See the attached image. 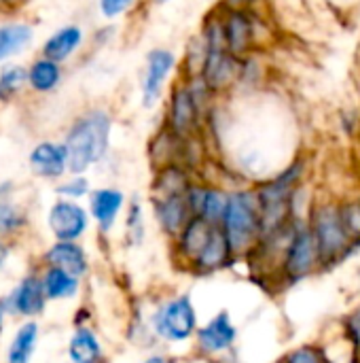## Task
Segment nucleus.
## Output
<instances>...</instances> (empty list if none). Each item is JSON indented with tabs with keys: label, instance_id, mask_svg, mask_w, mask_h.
Listing matches in <instances>:
<instances>
[{
	"label": "nucleus",
	"instance_id": "obj_1",
	"mask_svg": "<svg viewBox=\"0 0 360 363\" xmlns=\"http://www.w3.org/2000/svg\"><path fill=\"white\" fill-rule=\"evenodd\" d=\"M108 138L110 117L104 111H91L76 119L64 143L68 151V170L81 174L100 162L108 149Z\"/></svg>",
	"mask_w": 360,
	"mask_h": 363
},
{
	"label": "nucleus",
	"instance_id": "obj_2",
	"mask_svg": "<svg viewBox=\"0 0 360 363\" xmlns=\"http://www.w3.org/2000/svg\"><path fill=\"white\" fill-rule=\"evenodd\" d=\"M223 232L229 240L231 253H248L259 245L263 230L257 194L236 191L229 196L227 213L223 219Z\"/></svg>",
	"mask_w": 360,
	"mask_h": 363
},
{
	"label": "nucleus",
	"instance_id": "obj_3",
	"mask_svg": "<svg viewBox=\"0 0 360 363\" xmlns=\"http://www.w3.org/2000/svg\"><path fill=\"white\" fill-rule=\"evenodd\" d=\"M312 232L316 236L318 242V251H320V264H329V262H337L344 251L350 247L352 234L344 221L342 208L335 206H323L314 213L312 217Z\"/></svg>",
	"mask_w": 360,
	"mask_h": 363
},
{
	"label": "nucleus",
	"instance_id": "obj_4",
	"mask_svg": "<svg viewBox=\"0 0 360 363\" xmlns=\"http://www.w3.org/2000/svg\"><path fill=\"white\" fill-rule=\"evenodd\" d=\"M153 325H155V332L170 342L189 340L197 328V317H195L191 298L180 296V298H174L168 304H163L155 313Z\"/></svg>",
	"mask_w": 360,
	"mask_h": 363
},
{
	"label": "nucleus",
	"instance_id": "obj_5",
	"mask_svg": "<svg viewBox=\"0 0 360 363\" xmlns=\"http://www.w3.org/2000/svg\"><path fill=\"white\" fill-rule=\"evenodd\" d=\"M320 266V251L316 236L310 225L295 228L293 238L286 247V253L282 257V272L289 281H299L312 274Z\"/></svg>",
	"mask_w": 360,
	"mask_h": 363
},
{
	"label": "nucleus",
	"instance_id": "obj_6",
	"mask_svg": "<svg viewBox=\"0 0 360 363\" xmlns=\"http://www.w3.org/2000/svg\"><path fill=\"white\" fill-rule=\"evenodd\" d=\"M223 23L210 26L206 32V60H204V81L210 87H221L231 77V60L227 55Z\"/></svg>",
	"mask_w": 360,
	"mask_h": 363
},
{
	"label": "nucleus",
	"instance_id": "obj_7",
	"mask_svg": "<svg viewBox=\"0 0 360 363\" xmlns=\"http://www.w3.org/2000/svg\"><path fill=\"white\" fill-rule=\"evenodd\" d=\"M49 228L57 240L74 242L87 230V213L68 200H59L49 211Z\"/></svg>",
	"mask_w": 360,
	"mask_h": 363
},
{
	"label": "nucleus",
	"instance_id": "obj_8",
	"mask_svg": "<svg viewBox=\"0 0 360 363\" xmlns=\"http://www.w3.org/2000/svg\"><path fill=\"white\" fill-rule=\"evenodd\" d=\"M187 194L157 196L153 200L157 219H159L161 228L166 232H170V234H180L185 230V225L193 219V211H191V204H189V196Z\"/></svg>",
	"mask_w": 360,
	"mask_h": 363
},
{
	"label": "nucleus",
	"instance_id": "obj_9",
	"mask_svg": "<svg viewBox=\"0 0 360 363\" xmlns=\"http://www.w3.org/2000/svg\"><path fill=\"white\" fill-rule=\"evenodd\" d=\"M174 68V55L166 49H155L146 57V74L142 83V100L144 106H153L161 94L163 81Z\"/></svg>",
	"mask_w": 360,
	"mask_h": 363
},
{
	"label": "nucleus",
	"instance_id": "obj_10",
	"mask_svg": "<svg viewBox=\"0 0 360 363\" xmlns=\"http://www.w3.org/2000/svg\"><path fill=\"white\" fill-rule=\"evenodd\" d=\"M189 204L193 211V217H202L212 225H221L227 213L229 196L221 194L219 189H208V187H195L191 185L189 189Z\"/></svg>",
	"mask_w": 360,
	"mask_h": 363
},
{
	"label": "nucleus",
	"instance_id": "obj_11",
	"mask_svg": "<svg viewBox=\"0 0 360 363\" xmlns=\"http://www.w3.org/2000/svg\"><path fill=\"white\" fill-rule=\"evenodd\" d=\"M30 166L38 177L57 179L68 168V151L66 145L57 143H40L30 153Z\"/></svg>",
	"mask_w": 360,
	"mask_h": 363
},
{
	"label": "nucleus",
	"instance_id": "obj_12",
	"mask_svg": "<svg viewBox=\"0 0 360 363\" xmlns=\"http://www.w3.org/2000/svg\"><path fill=\"white\" fill-rule=\"evenodd\" d=\"M197 342L206 353L227 351L236 342V328L227 313H219L206 328L197 330Z\"/></svg>",
	"mask_w": 360,
	"mask_h": 363
},
{
	"label": "nucleus",
	"instance_id": "obj_13",
	"mask_svg": "<svg viewBox=\"0 0 360 363\" xmlns=\"http://www.w3.org/2000/svg\"><path fill=\"white\" fill-rule=\"evenodd\" d=\"M45 300H47V296H45L42 279L28 277V279H23V281L17 285V289L11 294V298H8V308H13L17 315L32 317V315L42 313Z\"/></svg>",
	"mask_w": 360,
	"mask_h": 363
},
{
	"label": "nucleus",
	"instance_id": "obj_14",
	"mask_svg": "<svg viewBox=\"0 0 360 363\" xmlns=\"http://www.w3.org/2000/svg\"><path fill=\"white\" fill-rule=\"evenodd\" d=\"M47 259L53 268H59L72 277H83L87 272V255L85 251L70 242V240H57V245H53L47 253Z\"/></svg>",
	"mask_w": 360,
	"mask_h": 363
},
{
	"label": "nucleus",
	"instance_id": "obj_15",
	"mask_svg": "<svg viewBox=\"0 0 360 363\" xmlns=\"http://www.w3.org/2000/svg\"><path fill=\"white\" fill-rule=\"evenodd\" d=\"M212 230H214V225L208 223L202 217H193L185 225V230L178 234V249L185 255V259H189L191 264H195V259L199 257V253L206 249Z\"/></svg>",
	"mask_w": 360,
	"mask_h": 363
},
{
	"label": "nucleus",
	"instance_id": "obj_16",
	"mask_svg": "<svg viewBox=\"0 0 360 363\" xmlns=\"http://www.w3.org/2000/svg\"><path fill=\"white\" fill-rule=\"evenodd\" d=\"M231 247H229V240L223 232L221 225H214L212 234H210V240L206 245V249L199 253V257L195 259V268L199 272H212L216 268H221L229 257H231Z\"/></svg>",
	"mask_w": 360,
	"mask_h": 363
},
{
	"label": "nucleus",
	"instance_id": "obj_17",
	"mask_svg": "<svg viewBox=\"0 0 360 363\" xmlns=\"http://www.w3.org/2000/svg\"><path fill=\"white\" fill-rule=\"evenodd\" d=\"M123 206V194L119 189H98L91 194V215L104 232L112 228Z\"/></svg>",
	"mask_w": 360,
	"mask_h": 363
},
{
	"label": "nucleus",
	"instance_id": "obj_18",
	"mask_svg": "<svg viewBox=\"0 0 360 363\" xmlns=\"http://www.w3.org/2000/svg\"><path fill=\"white\" fill-rule=\"evenodd\" d=\"M83 40V30L79 26H66V28H59L42 47V53L45 57L53 60V62H64L66 57H70L76 47L81 45Z\"/></svg>",
	"mask_w": 360,
	"mask_h": 363
},
{
	"label": "nucleus",
	"instance_id": "obj_19",
	"mask_svg": "<svg viewBox=\"0 0 360 363\" xmlns=\"http://www.w3.org/2000/svg\"><path fill=\"white\" fill-rule=\"evenodd\" d=\"M195 123V100L189 89H178L170 104V125L174 134H187Z\"/></svg>",
	"mask_w": 360,
	"mask_h": 363
},
{
	"label": "nucleus",
	"instance_id": "obj_20",
	"mask_svg": "<svg viewBox=\"0 0 360 363\" xmlns=\"http://www.w3.org/2000/svg\"><path fill=\"white\" fill-rule=\"evenodd\" d=\"M36 338H38V325L34 321L23 323L6 349V363H30L36 349Z\"/></svg>",
	"mask_w": 360,
	"mask_h": 363
},
{
	"label": "nucleus",
	"instance_id": "obj_21",
	"mask_svg": "<svg viewBox=\"0 0 360 363\" xmlns=\"http://www.w3.org/2000/svg\"><path fill=\"white\" fill-rule=\"evenodd\" d=\"M225 40H227V49L233 51V53H242L248 49V43L252 38V26H250V19L246 17V13L242 11H233L225 26Z\"/></svg>",
	"mask_w": 360,
	"mask_h": 363
},
{
	"label": "nucleus",
	"instance_id": "obj_22",
	"mask_svg": "<svg viewBox=\"0 0 360 363\" xmlns=\"http://www.w3.org/2000/svg\"><path fill=\"white\" fill-rule=\"evenodd\" d=\"M68 355L72 363H95L100 359V342L95 334L87 328H79L68 345Z\"/></svg>",
	"mask_w": 360,
	"mask_h": 363
},
{
	"label": "nucleus",
	"instance_id": "obj_23",
	"mask_svg": "<svg viewBox=\"0 0 360 363\" xmlns=\"http://www.w3.org/2000/svg\"><path fill=\"white\" fill-rule=\"evenodd\" d=\"M59 79H62L59 64L49 57L36 60L28 70V83L36 91H51L53 87H57Z\"/></svg>",
	"mask_w": 360,
	"mask_h": 363
},
{
	"label": "nucleus",
	"instance_id": "obj_24",
	"mask_svg": "<svg viewBox=\"0 0 360 363\" xmlns=\"http://www.w3.org/2000/svg\"><path fill=\"white\" fill-rule=\"evenodd\" d=\"M34 32L25 23H6L0 26V62L19 53L25 45H30Z\"/></svg>",
	"mask_w": 360,
	"mask_h": 363
},
{
	"label": "nucleus",
	"instance_id": "obj_25",
	"mask_svg": "<svg viewBox=\"0 0 360 363\" xmlns=\"http://www.w3.org/2000/svg\"><path fill=\"white\" fill-rule=\"evenodd\" d=\"M42 287H45V296L49 300L72 298L79 289V279L51 266L42 277Z\"/></svg>",
	"mask_w": 360,
	"mask_h": 363
},
{
	"label": "nucleus",
	"instance_id": "obj_26",
	"mask_svg": "<svg viewBox=\"0 0 360 363\" xmlns=\"http://www.w3.org/2000/svg\"><path fill=\"white\" fill-rule=\"evenodd\" d=\"M28 83V70L19 64H8L0 70V102L13 100Z\"/></svg>",
	"mask_w": 360,
	"mask_h": 363
},
{
	"label": "nucleus",
	"instance_id": "obj_27",
	"mask_svg": "<svg viewBox=\"0 0 360 363\" xmlns=\"http://www.w3.org/2000/svg\"><path fill=\"white\" fill-rule=\"evenodd\" d=\"M286 363H333L327 353L318 347H299L295 349L289 357H286Z\"/></svg>",
	"mask_w": 360,
	"mask_h": 363
},
{
	"label": "nucleus",
	"instance_id": "obj_28",
	"mask_svg": "<svg viewBox=\"0 0 360 363\" xmlns=\"http://www.w3.org/2000/svg\"><path fill=\"white\" fill-rule=\"evenodd\" d=\"M21 223H23V217L19 215V211L11 204L0 202V232L17 230Z\"/></svg>",
	"mask_w": 360,
	"mask_h": 363
},
{
	"label": "nucleus",
	"instance_id": "obj_29",
	"mask_svg": "<svg viewBox=\"0 0 360 363\" xmlns=\"http://www.w3.org/2000/svg\"><path fill=\"white\" fill-rule=\"evenodd\" d=\"M87 189H89V183H87L83 177H74V179H70L68 183H64L57 191H59L62 196H68V198H81V196L87 194Z\"/></svg>",
	"mask_w": 360,
	"mask_h": 363
},
{
	"label": "nucleus",
	"instance_id": "obj_30",
	"mask_svg": "<svg viewBox=\"0 0 360 363\" xmlns=\"http://www.w3.org/2000/svg\"><path fill=\"white\" fill-rule=\"evenodd\" d=\"M134 0H100V11L104 17L112 19L117 15H121L123 11H127L132 6Z\"/></svg>",
	"mask_w": 360,
	"mask_h": 363
},
{
	"label": "nucleus",
	"instance_id": "obj_31",
	"mask_svg": "<svg viewBox=\"0 0 360 363\" xmlns=\"http://www.w3.org/2000/svg\"><path fill=\"white\" fill-rule=\"evenodd\" d=\"M342 215H344V221H346L350 234L360 238V204L344 206V208H342Z\"/></svg>",
	"mask_w": 360,
	"mask_h": 363
},
{
	"label": "nucleus",
	"instance_id": "obj_32",
	"mask_svg": "<svg viewBox=\"0 0 360 363\" xmlns=\"http://www.w3.org/2000/svg\"><path fill=\"white\" fill-rule=\"evenodd\" d=\"M127 228H129V232L134 234V240L140 242V238H142V215H140V206H138V204H134L132 211H129Z\"/></svg>",
	"mask_w": 360,
	"mask_h": 363
},
{
	"label": "nucleus",
	"instance_id": "obj_33",
	"mask_svg": "<svg viewBox=\"0 0 360 363\" xmlns=\"http://www.w3.org/2000/svg\"><path fill=\"white\" fill-rule=\"evenodd\" d=\"M346 332H348L350 340L356 345V349H360V308L346 319Z\"/></svg>",
	"mask_w": 360,
	"mask_h": 363
},
{
	"label": "nucleus",
	"instance_id": "obj_34",
	"mask_svg": "<svg viewBox=\"0 0 360 363\" xmlns=\"http://www.w3.org/2000/svg\"><path fill=\"white\" fill-rule=\"evenodd\" d=\"M6 255H8V249L0 242V266L4 264V259H6Z\"/></svg>",
	"mask_w": 360,
	"mask_h": 363
},
{
	"label": "nucleus",
	"instance_id": "obj_35",
	"mask_svg": "<svg viewBox=\"0 0 360 363\" xmlns=\"http://www.w3.org/2000/svg\"><path fill=\"white\" fill-rule=\"evenodd\" d=\"M4 313H6V304L0 300V332H2V319H4Z\"/></svg>",
	"mask_w": 360,
	"mask_h": 363
},
{
	"label": "nucleus",
	"instance_id": "obj_36",
	"mask_svg": "<svg viewBox=\"0 0 360 363\" xmlns=\"http://www.w3.org/2000/svg\"><path fill=\"white\" fill-rule=\"evenodd\" d=\"M144 363H168V359H163V357H159V355H157V357H149Z\"/></svg>",
	"mask_w": 360,
	"mask_h": 363
},
{
	"label": "nucleus",
	"instance_id": "obj_37",
	"mask_svg": "<svg viewBox=\"0 0 360 363\" xmlns=\"http://www.w3.org/2000/svg\"><path fill=\"white\" fill-rule=\"evenodd\" d=\"M6 189H8V183H2V185H0V198L4 196V191H6Z\"/></svg>",
	"mask_w": 360,
	"mask_h": 363
},
{
	"label": "nucleus",
	"instance_id": "obj_38",
	"mask_svg": "<svg viewBox=\"0 0 360 363\" xmlns=\"http://www.w3.org/2000/svg\"><path fill=\"white\" fill-rule=\"evenodd\" d=\"M231 2H233V4H238V2H242V0H231Z\"/></svg>",
	"mask_w": 360,
	"mask_h": 363
},
{
	"label": "nucleus",
	"instance_id": "obj_39",
	"mask_svg": "<svg viewBox=\"0 0 360 363\" xmlns=\"http://www.w3.org/2000/svg\"><path fill=\"white\" fill-rule=\"evenodd\" d=\"M159 2H166V0H159Z\"/></svg>",
	"mask_w": 360,
	"mask_h": 363
}]
</instances>
